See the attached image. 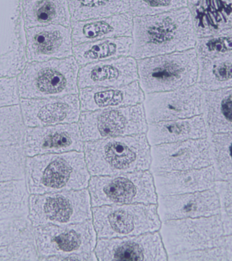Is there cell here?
Here are the masks:
<instances>
[{
  "label": "cell",
  "mask_w": 232,
  "mask_h": 261,
  "mask_svg": "<svg viewBox=\"0 0 232 261\" xmlns=\"http://www.w3.org/2000/svg\"><path fill=\"white\" fill-rule=\"evenodd\" d=\"M133 39L132 56L138 60L194 48L197 40L188 7L135 16Z\"/></svg>",
  "instance_id": "1"
},
{
  "label": "cell",
  "mask_w": 232,
  "mask_h": 261,
  "mask_svg": "<svg viewBox=\"0 0 232 261\" xmlns=\"http://www.w3.org/2000/svg\"><path fill=\"white\" fill-rule=\"evenodd\" d=\"M89 180L82 151L27 157L25 180L30 194L84 190Z\"/></svg>",
  "instance_id": "2"
},
{
  "label": "cell",
  "mask_w": 232,
  "mask_h": 261,
  "mask_svg": "<svg viewBox=\"0 0 232 261\" xmlns=\"http://www.w3.org/2000/svg\"><path fill=\"white\" fill-rule=\"evenodd\" d=\"M84 151L92 176L145 171L151 164L150 147L144 134L86 141Z\"/></svg>",
  "instance_id": "3"
},
{
  "label": "cell",
  "mask_w": 232,
  "mask_h": 261,
  "mask_svg": "<svg viewBox=\"0 0 232 261\" xmlns=\"http://www.w3.org/2000/svg\"><path fill=\"white\" fill-rule=\"evenodd\" d=\"M78 65L74 57L28 62L17 76L20 98H44L78 94Z\"/></svg>",
  "instance_id": "4"
},
{
  "label": "cell",
  "mask_w": 232,
  "mask_h": 261,
  "mask_svg": "<svg viewBox=\"0 0 232 261\" xmlns=\"http://www.w3.org/2000/svg\"><path fill=\"white\" fill-rule=\"evenodd\" d=\"M137 67L139 84L145 94L189 87L198 80L195 48L140 59Z\"/></svg>",
  "instance_id": "5"
},
{
  "label": "cell",
  "mask_w": 232,
  "mask_h": 261,
  "mask_svg": "<svg viewBox=\"0 0 232 261\" xmlns=\"http://www.w3.org/2000/svg\"><path fill=\"white\" fill-rule=\"evenodd\" d=\"M92 211L98 238L139 236L157 231L160 228L156 204L105 205L93 207Z\"/></svg>",
  "instance_id": "6"
},
{
  "label": "cell",
  "mask_w": 232,
  "mask_h": 261,
  "mask_svg": "<svg viewBox=\"0 0 232 261\" xmlns=\"http://www.w3.org/2000/svg\"><path fill=\"white\" fill-rule=\"evenodd\" d=\"M89 194L93 207L157 203L153 178L147 170L116 175L93 176L89 181Z\"/></svg>",
  "instance_id": "7"
},
{
  "label": "cell",
  "mask_w": 232,
  "mask_h": 261,
  "mask_svg": "<svg viewBox=\"0 0 232 261\" xmlns=\"http://www.w3.org/2000/svg\"><path fill=\"white\" fill-rule=\"evenodd\" d=\"M90 203L86 189L31 194L28 218L34 227L82 223L92 219Z\"/></svg>",
  "instance_id": "8"
},
{
  "label": "cell",
  "mask_w": 232,
  "mask_h": 261,
  "mask_svg": "<svg viewBox=\"0 0 232 261\" xmlns=\"http://www.w3.org/2000/svg\"><path fill=\"white\" fill-rule=\"evenodd\" d=\"M78 122L82 139L85 142L141 135L147 131L142 104L83 112Z\"/></svg>",
  "instance_id": "9"
},
{
  "label": "cell",
  "mask_w": 232,
  "mask_h": 261,
  "mask_svg": "<svg viewBox=\"0 0 232 261\" xmlns=\"http://www.w3.org/2000/svg\"><path fill=\"white\" fill-rule=\"evenodd\" d=\"M22 0H0V77H17L28 63Z\"/></svg>",
  "instance_id": "10"
},
{
  "label": "cell",
  "mask_w": 232,
  "mask_h": 261,
  "mask_svg": "<svg viewBox=\"0 0 232 261\" xmlns=\"http://www.w3.org/2000/svg\"><path fill=\"white\" fill-rule=\"evenodd\" d=\"M96 234L91 220L70 225L34 227L39 260L70 253L93 252Z\"/></svg>",
  "instance_id": "11"
},
{
  "label": "cell",
  "mask_w": 232,
  "mask_h": 261,
  "mask_svg": "<svg viewBox=\"0 0 232 261\" xmlns=\"http://www.w3.org/2000/svg\"><path fill=\"white\" fill-rule=\"evenodd\" d=\"M204 90L198 85L171 91L146 94L144 110L149 124L186 119L203 113Z\"/></svg>",
  "instance_id": "12"
},
{
  "label": "cell",
  "mask_w": 232,
  "mask_h": 261,
  "mask_svg": "<svg viewBox=\"0 0 232 261\" xmlns=\"http://www.w3.org/2000/svg\"><path fill=\"white\" fill-rule=\"evenodd\" d=\"M209 142L204 139L153 145L151 149V172L180 171L198 168L209 163Z\"/></svg>",
  "instance_id": "13"
},
{
  "label": "cell",
  "mask_w": 232,
  "mask_h": 261,
  "mask_svg": "<svg viewBox=\"0 0 232 261\" xmlns=\"http://www.w3.org/2000/svg\"><path fill=\"white\" fill-rule=\"evenodd\" d=\"M95 254L99 260H166L159 233H147L110 239L99 238Z\"/></svg>",
  "instance_id": "14"
},
{
  "label": "cell",
  "mask_w": 232,
  "mask_h": 261,
  "mask_svg": "<svg viewBox=\"0 0 232 261\" xmlns=\"http://www.w3.org/2000/svg\"><path fill=\"white\" fill-rule=\"evenodd\" d=\"M20 110L26 127L73 124L79 121L80 101L78 94L44 98H20Z\"/></svg>",
  "instance_id": "15"
},
{
  "label": "cell",
  "mask_w": 232,
  "mask_h": 261,
  "mask_svg": "<svg viewBox=\"0 0 232 261\" xmlns=\"http://www.w3.org/2000/svg\"><path fill=\"white\" fill-rule=\"evenodd\" d=\"M28 157L42 154L83 151L84 141L79 125L63 124L44 127H27L23 143Z\"/></svg>",
  "instance_id": "16"
},
{
  "label": "cell",
  "mask_w": 232,
  "mask_h": 261,
  "mask_svg": "<svg viewBox=\"0 0 232 261\" xmlns=\"http://www.w3.org/2000/svg\"><path fill=\"white\" fill-rule=\"evenodd\" d=\"M28 62H42L72 56L70 27L49 24L24 29Z\"/></svg>",
  "instance_id": "17"
},
{
  "label": "cell",
  "mask_w": 232,
  "mask_h": 261,
  "mask_svg": "<svg viewBox=\"0 0 232 261\" xmlns=\"http://www.w3.org/2000/svg\"><path fill=\"white\" fill-rule=\"evenodd\" d=\"M137 63L122 57L82 66L78 73V87H120L138 81Z\"/></svg>",
  "instance_id": "18"
},
{
  "label": "cell",
  "mask_w": 232,
  "mask_h": 261,
  "mask_svg": "<svg viewBox=\"0 0 232 261\" xmlns=\"http://www.w3.org/2000/svg\"><path fill=\"white\" fill-rule=\"evenodd\" d=\"M0 260H39L34 227L28 217L0 220Z\"/></svg>",
  "instance_id": "19"
},
{
  "label": "cell",
  "mask_w": 232,
  "mask_h": 261,
  "mask_svg": "<svg viewBox=\"0 0 232 261\" xmlns=\"http://www.w3.org/2000/svg\"><path fill=\"white\" fill-rule=\"evenodd\" d=\"M197 38L232 34V0H188Z\"/></svg>",
  "instance_id": "20"
},
{
  "label": "cell",
  "mask_w": 232,
  "mask_h": 261,
  "mask_svg": "<svg viewBox=\"0 0 232 261\" xmlns=\"http://www.w3.org/2000/svg\"><path fill=\"white\" fill-rule=\"evenodd\" d=\"M219 205L213 192L160 196L158 213L162 221L188 219L212 215Z\"/></svg>",
  "instance_id": "21"
},
{
  "label": "cell",
  "mask_w": 232,
  "mask_h": 261,
  "mask_svg": "<svg viewBox=\"0 0 232 261\" xmlns=\"http://www.w3.org/2000/svg\"><path fill=\"white\" fill-rule=\"evenodd\" d=\"M79 98L81 110L92 112L141 104L145 95L139 82L136 81L120 87L80 88Z\"/></svg>",
  "instance_id": "22"
},
{
  "label": "cell",
  "mask_w": 232,
  "mask_h": 261,
  "mask_svg": "<svg viewBox=\"0 0 232 261\" xmlns=\"http://www.w3.org/2000/svg\"><path fill=\"white\" fill-rule=\"evenodd\" d=\"M133 16L131 12L108 17L72 22L73 46L108 38L133 36Z\"/></svg>",
  "instance_id": "23"
},
{
  "label": "cell",
  "mask_w": 232,
  "mask_h": 261,
  "mask_svg": "<svg viewBox=\"0 0 232 261\" xmlns=\"http://www.w3.org/2000/svg\"><path fill=\"white\" fill-rule=\"evenodd\" d=\"M208 135L202 115L190 118L149 124L147 138L151 146L191 139H205Z\"/></svg>",
  "instance_id": "24"
},
{
  "label": "cell",
  "mask_w": 232,
  "mask_h": 261,
  "mask_svg": "<svg viewBox=\"0 0 232 261\" xmlns=\"http://www.w3.org/2000/svg\"><path fill=\"white\" fill-rule=\"evenodd\" d=\"M155 187L159 196L189 194L212 186L213 168L201 170L159 172L153 174Z\"/></svg>",
  "instance_id": "25"
},
{
  "label": "cell",
  "mask_w": 232,
  "mask_h": 261,
  "mask_svg": "<svg viewBox=\"0 0 232 261\" xmlns=\"http://www.w3.org/2000/svg\"><path fill=\"white\" fill-rule=\"evenodd\" d=\"M24 29L49 24L71 25L67 0H22Z\"/></svg>",
  "instance_id": "26"
},
{
  "label": "cell",
  "mask_w": 232,
  "mask_h": 261,
  "mask_svg": "<svg viewBox=\"0 0 232 261\" xmlns=\"http://www.w3.org/2000/svg\"><path fill=\"white\" fill-rule=\"evenodd\" d=\"M133 50V38L120 37L73 46V54L78 65L82 67L98 61L131 56Z\"/></svg>",
  "instance_id": "27"
},
{
  "label": "cell",
  "mask_w": 232,
  "mask_h": 261,
  "mask_svg": "<svg viewBox=\"0 0 232 261\" xmlns=\"http://www.w3.org/2000/svg\"><path fill=\"white\" fill-rule=\"evenodd\" d=\"M203 118L211 133L232 132V87L203 94Z\"/></svg>",
  "instance_id": "28"
},
{
  "label": "cell",
  "mask_w": 232,
  "mask_h": 261,
  "mask_svg": "<svg viewBox=\"0 0 232 261\" xmlns=\"http://www.w3.org/2000/svg\"><path fill=\"white\" fill-rule=\"evenodd\" d=\"M198 61L196 84L204 91L232 87V53Z\"/></svg>",
  "instance_id": "29"
},
{
  "label": "cell",
  "mask_w": 232,
  "mask_h": 261,
  "mask_svg": "<svg viewBox=\"0 0 232 261\" xmlns=\"http://www.w3.org/2000/svg\"><path fill=\"white\" fill-rule=\"evenodd\" d=\"M30 195L25 179L0 182V220L28 217Z\"/></svg>",
  "instance_id": "30"
},
{
  "label": "cell",
  "mask_w": 232,
  "mask_h": 261,
  "mask_svg": "<svg viewBox=\"0 0 232 261\" xmlns=\"http://www.w3.org/2000/svg\"><path fill=\"white\" fill-rule=\"evenodd\" d=\"M72 22L130 12V0H67Z\"/></svg>",
  "instance_id": "31"
},
{
  "label": "cell",
  "mask_w": 232,
  "mask_h": 261,
  "mask_svg": "<svg viewBox=\"0 0 232 261\" xmlns=\"http://www.w3.org/2000/svg\"><path fill=\"white\" fill-rule=\"evenodd\" d=\"M26 128L19 104L0 108V146L22 145Z\"/></svg>",
  "instance_id": "32"
},
{
  "label": "cell",
  "mask_w": 232,
  "mask_h": 261,
  "mask_svg": "<svg viewBox=\"0 0 232 261\" xmlns=\"http://www.w3.org/2000/svg\"><path fill=\"white\" fill-rule=\"evenodd\" d=\"M27 157L22 145L0 146V182L25 179Z\"/></svg>",
  "instance_id": "33"
},
{
  "label": "cell",
  "mask_w": 232,
  "mask_h": 261,
  "mask_svg": "<svg viewBox=\"0 0 232 261\" xmlns=\"http://www.w3.org/2000/svg\"><path fill=\"white\" fill-rule=\"evenodd\" d=\"M188 7V0H130L133 16H151Z\"/></svg>",
  "instance_id": "34"
},
{
  "label": "cell",
  "mask_w": 232,
  "mask_h": 261,
  "mask_svg": "<svg viewBox=\"0 0 232 261\" xmlns=\"http://www.w3.org/2000/svg\"><path fill=\"white\" fill-rule=\"evenodd\" d=\"M194 48L198 59L229 54L232 53V34L197 38Z\"/></svg>",
  "instance_id": "35"
},
{
  "label": "cell",
  "mask_w": 232,
  "mask_h": 261,
  "mask_svg": "<svg viewBox=\"0 0 232 261\" xmlns=\"http://www.w3.org/2000/svg\"><path fill=\"white\" fill-rule=\"evenodd\" d=\"M211 141L215 148H217L218 158L222 162L221 164L223 167L227 164L225 169H230L232 165V132L213 134Z\"/></svg>",
  "instance_id": "36"
},
{
  "label": "cell",
  "mask_w": 232,
  "mask_h": 261,
  "mask_svg": "<svg viewBox=\"0 0 232 261\" xmlns=\"http://www.w3.org/2000/svg\"><path fill=\"white\" fill-rule=\"evenodd\" d=\"M17 77H0V108L20 103Z\"/></svg>",
  "instance_id": "37"
},
{
  "label": "cell",
  "mask_w": 232,
  "mask_h": 261,
  "mask_svg": "<svg viewBox=\"0 0 232 261\" xmlns=\"http://www.w3.org/2000/svg\"><path fill=\"white\" fill-rule=\"evenodd\" d=\"M96 254L93 252L70 253L64 255L53 256L47 260H96Z\"/></svg>",
  "instance_id": "38"
}]
</instances>
